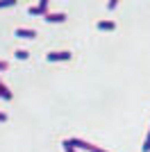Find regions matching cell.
<instances>
[{
	"label": "cell",
	"instance_id": "1",
	"mask_svg": "<svg viewBox=\"0 0 150 152\" xmlns=\"http://www.w3.org/2000/svg\"><path fill=\"white\" fill-rule=\"evenodd\" d=\"M77 150H87V152H109V150H102L100 145H93V143H89V141H82V139H71Z\"/></svg>",
	"mask_w": 150,
	"mask_h": 152
},
{
	"label": "cell",
	"instance_id": "2",
	"mask_svg": "<svg viewBox=\"0 0 150 152\" xmlns=\"http://www.w3.org/2000/svg\"><path fill=\"white\" fill-rule=\"evenodd\" d=\"M48 7H50V2H48V0H41L39 5H32V7H27V12H30L32 16H46V14L50 12Z\"/></svg>",
	"mask_w": 150,
	"mask_h": 152
},
{
	"label": "cell",
	"instance_id": "3",
	"mask_svg": "<svg viewBox=\"0 0 150 152\" xmlns=\"http://www.w3.org/2000/svg\"><path fill=\"white\" fill-rule=\"evenodd\" d=\"M46 57H48V61H68L73 55L68 50H55V52H48Z\"/></svg>",
	"mask_w": 150,
	"mask_h": 152
},
{
	"label": "cell",
	"instance_id": "4",
	"mask_svg": "<svg viewBox=\"0 0 150 152\" xmlns=\"http://www.w3.org/2000/svg\"><path fill=\"white\" fill-rule=\"evenodd\" d=\"M43 18L48 20V23H62V20H66V14L64 12H48Z\"/></svg>",
	"mask_w": 150,
	"mask_h": 152
},
{
	"label": "cell",
	"instance_id": "5",
	"mask_svg": "<svg viewBox=\"0 0 150 152\" xmlns=\"http://www.w3.org/2000/svg\"><path fill=\"white\" fill-rule=\"evenodd\" d=\"M16 37H21V39H34V37H37V30H30V27H16Z\"/></svg>",
	"mask_w": 150,
	"mask_h": 152
},
{
	"label": "cell",
	"instance_id": "6",
	"mask_svg": "<svg viewBox=\"0 0 150 152\" xmlns=\"http://www.w3.org/2000/svg\"><path fill=\"white\" fill-rule=\"evenodd\" d=\"M0 98H5V100H12V98H14V93H12L9 89H7V86H5L2 82H0Z\"/></svg>",
	"mask_w": 150,
	"mask_h": 152
},
{
	"label": "cell",
	"instance_id": "7",
	"mask_svg": "<svg viewBox=\"0 0 150 152\" xmlns=\"http://www.w3.org/2000/svg\"><path fill=\"white\" fill-rule=\"evenodd\" d=\"M116 23L114 20H98V30H114Z\"/></svg>",
	"mask_w": 150,
	"mask_h": 152
},
{
	"label": "cell",
	"instance_id": "8",
	"mask_svg": "<svg viewBox=\"0 0 150 152\" xmlns=\"http://www.w3.org/2000/svg\"><path fill=\"white\" fill-rule=\"evenodd\" d=\"M62 145H64V150H66V152H77V148H75L73 143H71V139H64V143H62Z\"/></svg>",
	"mask_w": 150,
	"mask_h": 152
},
{
	"label": "cell",
	"instance_id": "9",
	"mask_svg": "<svg viewBox=\"0 0 150 152\" xmlns=\"http://www.w3.org/2000/svg\"><path fill=\"white\" fill-rule=\"evenodd\" d=\"M141 150L150 152V129H148V134H146V141H143V145H141Z\"/></svg>",
	"mask_w": 150,
	"mask_h": 152
},
{
	"label": "cell",
	"instance_id": "10",
	"mask_svg": "<svg viewBox=\"0 0 150 152\" xmlns=\"http://www.w3.org/2000/svg\"><path fill=\"white\" fill-rule=\"evenodd\" d=\"M27 57H30L27 50H16V59H27Z\"/></svg>",
	"mask_w": 150,
	"mask_h": 152
},
{
	"label": "cell",
	"instance_id": "11",
	"mask_svg": "<svg viewBox=\"0 0 150 152\" xmlns=\"http://www.w3.org/2000/svg\"><path fill=\"white\" fill-rule=\"evenodd\" d=\"M7 7H14V0H2L0 2V9H7Z\"/></svg>",
	"mask_w": 150,
	"mask_h": 152
},
{
	"label": "cell",
	"instance_id": "12",
	"mask_svg": "<svg viewBox=\"0 0 150 152\" xmlns=\"http://www.w3.org/2000/svg\"><path fill=\"white\" fill-rule=\"evenodd\" d=\"M116 5H118L116 0H109V2H107V9H116Z\"/></svg>",
	"mask_w": 150,
	"mask_h": 152
},
{
	"label": "cell",
	"instance_id": "13",
	"mask_svg": "<svg viewBox=\"0 0 150 152\" xmlns=\"http://www.w3.org/2000/svg\"><path fill=\"white\" fill-rule=\"evenodd\" d=\"M7 121V114H5V111H0V123H5Z\"/></svg>",
	"mask_w": 150,
	"mask_h": 152
}]
</instances>
